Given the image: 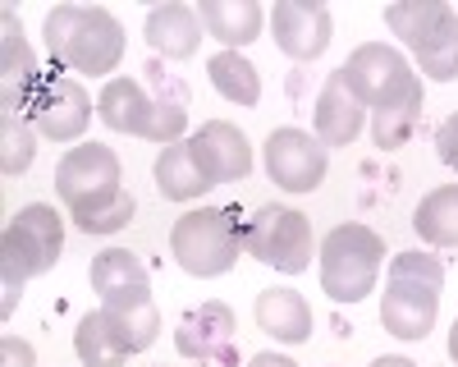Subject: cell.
<instances>
[{
  "label": "cell",
  "instance_id": "obj_1",
  "mask_svg": "<svg viewBox=\"0 0 458 367\" xmlns=\"http://www.w3.org/2000/svg\"><path fill=\"white\" fill-rule=\"evenodd\" d=\"M55 193H60L69 220L83 235H114V230H124L138 211L133 193L124 189L120 157H114L106 142L69 147L55 166Z\"/></svg>",
  "mask_w": 458,
  "mask_h": 367
},
{
  "label": "cell",
  "instance_id": "obj_2",
  "mask_svg": "<svg viewBox=\"0 0 458 367\" xmlns=\"http://www.w3.org/2000/svg\"><path fill=\"white\" fill-rule=\"evenodd\" d=\"M47 51L73 73H114L124 60V23L101 5H55L47 14Z\"/></svg>",
  "mask_w": 458,
  "mask_h": 367
},
{
  "label": "cell",
  "instance_id": "obj_3",
  "mask_svg": "<svg viewBox=\"0 0 458 367\" xmlns=\"http://www.w3.org/2000/svg\"><path fill=\"white\" fill-rule=\"evenodd\" d=\"M97 120L114 133H133V138H147L157 147H170V142H183V129H188V101L183 92L174 88L170 97H151L138 79H106L101 97H97Z\"/></svg>",
  "mask_w": 458,
  "mask_h": 367
},
{
  "label": "cell",
  "instance_id": "obj_4",
  "mask_svg": "<svg viewBox=\"0 0 458 367\" xmlns=\"http://www.w3.org/2000/svg\"><path fill=\"white\" fill-rule=\"evenodd\" d=\"M170 252L174 262L198 276H225L234 271L239 252H243V226H239V211L234 207H198V211H183L170 230Z\"/></svg>",
  "mask_w": 458,
  "mask_h": 367
},
{
  "label": "cell",
  "instance_id": "obj_5",
  "mask_svg": "<svg viewBox=\"0 0 458 367\" xmlns=\"http://www.w3.org/2000/svg\"><path fill=\"white\" fill-rule=\"evenodd\" d=\"M386 267V239L376 230L344 220L321 239V289L335 303H362Z\"/></svg>",
  "mask_w": 458,
  "mask_h": 367
},
{
  "label": "cell",
  "instance_id": "obj_6",
  "mask_svg": "<svg viewBox=\"0 0 458 367\" xmlns=\"http://www.w3.org/2000/svg\"><path fill=\"white\" fill-rule=\"evenodd\" d=\"M349 92L367 106V110H390L403 106L412 97H422V79L412 73V64L403 60V51L386 47V42H367L358 47L349 60L339 64Z\"/></svg>",
  "mask_w": 458,
  "mask_h": 367
},
{
  "label": "cell",
  "instance_id": "obj_7",
  "mask_svg": "<svg viewBox=\"0 0 458 367\" xmlns=\"http://www.w3.org/2000/svg\"><path fill=\"white\" fill-rule=\"evenodd\" d=\"M64 252V220L47 202H28L19 216H10L0 235V271H19L23 280L55 271Z\"/></svg>",
  "mask_w": 458,
  "mask_h": 367
},
{
  "label": "cell",
  "instance_id": "obj_8",
  "mask_svg": "<svg viewBox=\"0 0 458 367\" xmlns=\"http://www.w3.org/2000/svg\"><path fill=\"white\" fill-rule=\"evenodd\" d=\"M243 252L261 267L302 276L312 267V220L293 207H261L243 226Z\"/></svg>",
  "mask_w": 458,
  "mask_h": 367
},
{
  "label": "cell",
  "instance_id": "obj_9",
  "mask_svg": "<svg viewBox=\"0 0 458 367\" xmlns=\"http://www.w3.org/2000/svg\"><path fill=\"white\" fill-rule=\"evenodd\" d=\"M326 152L330 147L308 129H276L261 147V161H266L271 184H280L284 193H317L326 179V166H330Z\"/></svg>",
  "mask_w": 458,
  "mask_h": 367
},
{
  "label": "cell",
  "instance_id": "obj_10",
  "mask_svg": "<svg viewBox=\"0 0 458 367\" xmlns=\"http://www.w3.org/2000/svg\"><path fill=\"white\" fill-rule=\"evenodd\" d=\"M92 92L79 79H42V88L32 92L28 120L47 142H79L92 124Z\"/></svg>",
  "mask_w": 458,
  "mask_h": 367
},
{
  "label": "cell",
  "instance_id": "obj_11",
  "mask_svg": "<svg viewBox=\"0 0 458 367\" xmlns=\"http://www.w3.org/2000/svg\"><path fill=\"white\" fill-rule=\"evenodd\" d=\"M440 289L431 280H408V276H386V294H380V326L394 340H427L440 317Z\"/></svg>",
  "mask_w": 458,
  "mask_h": 367
},
{
  "label": "cell",
  "instance_id": "obj_12",
  "mask_svg": "<svg viewBox=\"0 0 458 367\" xmlns=\"http://www.w3.org/2000/svg\"><path fill=\"white\" fill-rule=\"evenodd\" d=\"M188 152H193V161H198V170L211 189L216 184H239L252 170V147H248L243 129L229 124V120H207L193 138H188Z\"/></svg>",
  "mask_w": 458,
  "mask_h": 367
},
{
  "label": "cell",
  "instance_id": "obj_13",
  "mask_svg": "<svg viewBox=\"0 0 458 367\" xmlns=\"http://www.w3.org/2000/svg\"><path fill=\"white\" fill-rule=\"evenodd\" d=\"M271 32H276V47L289 60H317L330 47V10L321 0H276L271 10Z\"/></svg>",
  "mask_w": 458,
  "mask_h": 367
},
{
  "label": "cell",
  "instance_id": "obj_14",
  "mask_svg": "<svg viewBox=\"0 0 458 367\" xmlns=\"http://www.w3.org/2000/svg\"><path fill=\"white\" fill-rule=\"evenodd\" d=\"M234 312L225 303H198L188 308L174 326V349L183 358H198V363H234Z\"/></svg>",
  "mask_w": 458,
  "mask_h": 367
},
{
  "label": "cell",
  "instance_id": "obj_15",
  "mask_svg": "<svg viewBox=\"0 0 458 367\" xmlns=\"http://www.w3.org/2000/svg\"><path fill=\"white\" fill-rule=\"evenodd\" d=\"M101 312L114 326V336L124 340L129 354L151 349V345H157V336H161V312H157V299H151V285L110 294V299H101Z\"/></svg>",
  "mask_w": 458,
  "mask_h": 367
},
{
  "label": "cell",
  "instance_id": "obj_16",
  "mask_svg": "<svg viewBox=\"0 0 458 367\" xmlns=\"http://www.w3.org/2000/svg\"><path fill=\"white\" fill-rule=\"evenodd\" d=\"M0 51H5V60H0V83H5V110H23L28 115V106H32V92L42 88L47 73L37 69L32 51H28V37L19 28L14 14H0Z\"/></svg>",
  "mask_w": 458,
  "mask_h": 367
},
{
  "label": "cell",
  "instance_id": "obj_17",
  "mask_svg": "<svg viewBox=\"0 0 458 367\" xmlns=\"http://www.w3.org/2000/svg\"><path fill=\"white\" fill-rule=\"evenodd\" d=\"M362 124H367V106L349 92L344 73L335 69L330 79H326V88H321V97H317L312 129H317V138H321L326 147H349V142L362 133Z\"/></svg>",
  "mask_w": 458,
  "mask_h": 367
},
{
  "label": "cell",
  "instance_id": "obj_18",
  "mask_svg": "<svg viewBox=\"0 0 458 367\" xmlns=\"http://www.w3.org/2000/svg\"><path fill=\"white\" fill-rule=\"evenodd\" d=\"M142 37L165 60H193L202 47V19L193 5H157L142 23Z\"/></svg>",
  "mask_w": 458,
  "mask_h": 367
},
{
  "label": "cell",
  "instance_id": "obj_19",
  "mask_svg": "<svg viewBox=\"0 0 458 367\" xmlns=\"http://www.w3.org/2000/svg\"><path fill=\"white\" fill-rule=\"evenodd\" d=\"M252 317L280 345H308L312 340V308L298 289H261Z\"/></svg>",
  "mask_w": 458,
  "mask_h": 367
},
{
  "label": "cell",
  "instance_id": "obj_20",
  "mask_svg": "<svg viewBox=\"0 0 458 367\" xmlns=\"http://www.w3.org/2000/svg\"><path fill=\"white\" fill-rule=\"evenodd\" d=\"M198 19L225 51H243L248 42L261 37L266 10L257 5V0H202Z\"/></svg>",
  "mask_w": 458,
  "mask_h": 367
},
{
  "label": "cell",
  "instance_id": "obj_21",
  "mask_svg": "<svg viewBox=\"0 0 458 367\" xmlns=\"http://www.w3.org/2000/svg\"><path fill=\"white\" fill-rule=\"evenodd\" d=\"M151 175H157L161 198H170V202H193V198H202L211 189V184L202 179V170H198V161H193V152H188V138L161 147L157 170H151Z\"/></svg>",
  "mask_w": 458,
  "mask_h": 367
},
{
  "label": "cell",
  "instance_id": "obj_22",
  "mask_svg": "<svg viewBox=\"0 0 458 367\" xmlns=\"http://www.w3.org/2000/svg\"><path fill=\"white\" fill-rule=\"evenodd\" d=\"M207 79L211 88L225 97V101H234V106H257L261 101V73L248 55L239 51H216L207 60Z\"/></svg>",
  "mask_w": 458,
  "mask_h": 367
},
{
  "label": "cell",
  "instance_id": "obj_23",
  "mask_svg": "<svg viewBox=\"0 0 458 367\" xmlns=\"http://www.w3.org/2000/svg\"><path fill=\"white\" fill-rule=\"evenodd\" d=\"M412 230L431 248H458V184H445V189H436L417 202Z\"/></svg>",
  "mask_w": 458,
  "mask_h": 367
},
{
  "label": "cell",
  "instance_id": "obj_24",
  "mask_svg": "<svg viewBox=\"0 0 458 367\" xmlns=\"http://www.w3.org/2000/svg\"><path fill=\"white\" fill-rule=\"evenodd\" d=\"M445 14H449L445 0H394V5H386V28L408 51H422L427 37L445 23Z\"/></svg>",
  "mask_w": 458,
  "mask_h": 367
},
{
  "label": "cell",
  "instance_id": "obj_25",
  "mask_svg": "<svg viewBox=\"0 0 458 367\" xmlns=\"http://www.w3.org/2000/svg\"><path fill=\"white\" fill-rule=\"evenodd\" d=\"M73 349H79L83 367H124V363H129L124 340L114 336V326L106 321L101 308L79 321V330H73Z\"/></svg>",
  "mask_w": 458,
  "mask_h": 367
},
{
  "label": "cell",
  "instance_id": "obj_26",
  "mask_svg": "<svg viewBox=\"0 0 458 367\" xmlns=\"http://www.w3.org/2000/svg\"><path fill=\"white\" fill-rule=\"evenodd\" d=\"M92 289L101 294V299H110V294H120V289H138V285H151L147 280V267H142V257L129 252V248H106L92 257Z\"/></svg>",
  "mask_w": 458,
  "mask_h": 367
},
{
  "label": "cell",
  "instance_id": "obj_27",
  "mask_svg": "<svg viewBox=\"0 0 458 367\" xmlns=\"http://www.w3.org/2000/svg\"><path fill=\"white\" fill-rule=\"evenodd\" d=\"M412 55H417V69H422L427 79L454 83V79H458V10H449L445 23L427 37V47L412 51Z\"/></svg>",
  "mask_w": 458,
  "mask_h": 367
},
{
  "label": "cell",
  "instance_id": "obj_28",
  "mask_svg": "<svg viewBox=\"0 0 458 367\" xmlns=\"http://www.w3.org/2000/svg\"><path fill=\"white\" fill-rule=\"evenodd\" d=\"M0 170H5L10 179L23 175L37 157V133H32V120L23 115V110H0Z\"/></svg>",
  "mask_w": 458,
  "mask_h": 367
},
{
  "label": "cell",
  "instance_id": "obj_29",
  "mask_svg": "<svg viewBox=\"0 0 458 367\" xmlns=\"http://www.w3.org/2000/svg\"><path fill=\"white\" fill-rule=\"evenodd\" d=\"M417 120H422V97H412L403 106H390V110H371V138H376V147L399 152V147L412 138Z\"/></svg>",
  "mask_w": 458,
  "mask_h": 367
},
{
  "label": "cell",
  "instance_id": "obj_30",
  "mask_svg": "<svg viewBox=\"0 0 458 367\" xmlns=\"http://www.w3.org/2000/svg\"><path fill=\"white\" fill-rule=\"evenodd\" d=\"M390 276L445 285V267H440V257H431V252H399V257H390Z\"/></svg>",
  "mask_w": 458,
  "mask_h": 367
},
{
  "label": "cell",
  "instance_id": "obj_31",
  "mask_svg": "<svg viewBox=\"0 0 458 367\" xmlns=\"http://www.w3.org/2000/svg\"><path fill=\"white\" fill-rule=\"evenodd\" d=\"M436 152H440V161L458 175V110L436 129Z\"/></svg>",
  "mask_w": 458,
  "mask_h": 367
},
{
  "label": "cell",
  "instance_id": "obj_32",
  "mask_svg": "<svg viewBox=\"0 0 458 367\" xmlns=\"http://www.w3.org/2000/svg\"><path fill=\"white\" fill-rule=\"evenodd\" d=\"M0 367H37L32 345L19 340V336H5V340H0Z\"/></svg>",
  "mask_w": 458,
  "mask_h": 367
},
{
  "label": "cell",
  "instance_id": "obj_33",
  "mask_svg": "<svg viewBox=\"0 0 458 367\" xmlns=\"http://www.w3.org/2000/svg\"><path fill=\"white\" fill-rule=\"evenodd\" d=\"M248 367H298L293 358H284V354H252L248 358Z\"/></svg>",
  "mask_w": 458,
  "mask_h": 367
},
{
  "label": "cell",
  "instance_id": "obj_34",
  "mask_svg": "<svg viewBox=\"0 0 458 367\" xmlns=\"http://www.w3.org/2000/svg\"><path fill=\"white\" fill-rule=\"evenodd\" d=\"M371 367H417L412 358H399V354H386V358H376Z\"/></svg>",
  "mask_w": 458,
  "mask_h": 367
},
{
  "label": "cell",
  "instance_id": "obj_35",
  "mask_svg": "<svg viewBox=\"0 0 458 367\" xmlns=\"http://www.w3.org/2000/svg\"><path fill=\"white\" fill-rule=\"evenodd\" d=\"M449 358H454V363H458V321H454V326H449Z\"/></svg>",
  "mask_w": 458,
  "mask_h": 367
}]
</instances>
